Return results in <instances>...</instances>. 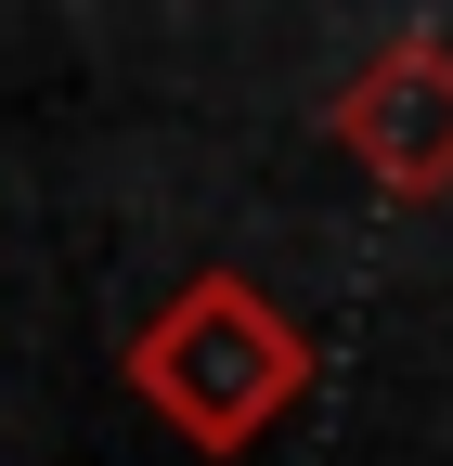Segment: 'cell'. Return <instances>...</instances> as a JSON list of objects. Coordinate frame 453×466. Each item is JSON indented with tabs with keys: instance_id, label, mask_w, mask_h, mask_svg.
<instances>
[{
	"instance_id": "cell-2",
	"label": "cell",
	"mask_w": 453,
	"mask_h": 466,
	"mask_svg": "<svg viewBox=\"0 0 453 466\" xmlns=\"http://www.w3.org/2000/svg\"><path fill=\"white\" fill-rule=\"evenodd\" d=\"M337 156L363 168L388 208H440L453 195V39L440 26H388L324 104Z\"/></svg>"
},
{
	"instance_id": "cell-1",
	"label": "cell",
	"mask_w": 453,
	"mask_h": 466,
	"mask_svg": "<svg viewBox=\"0 0 453 466\" xmlns=\"http://www.w3.org/2000/svg\"><path fill=\"white\" fill-rule=\"evenodd\" d=\"M117 376H130V401H143L182 453L234 466V453H259V441L311 401L324 350H311V324L272 299L259 272L207 259V272H182V285L117 337Z\"/></svg>"
}]
</instances>
